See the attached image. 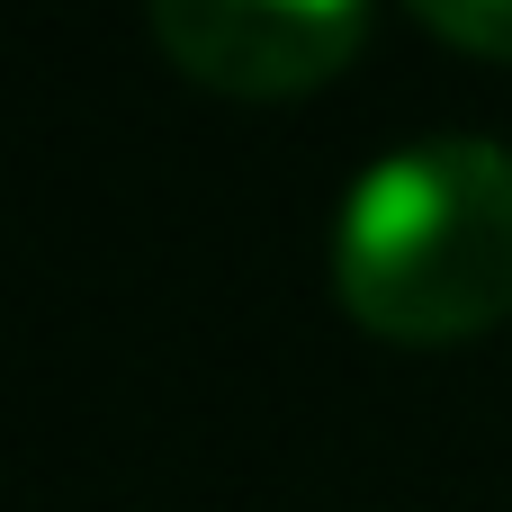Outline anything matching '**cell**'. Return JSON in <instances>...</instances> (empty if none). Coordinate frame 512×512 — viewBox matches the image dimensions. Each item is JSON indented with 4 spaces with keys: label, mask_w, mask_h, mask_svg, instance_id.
Listing matches in <instances>:
<instances>
[{
    "label": "cell",
    "mask_w": 512,
    "mask_h": 512,
    "mask_svg": "<svg viewBox=\"0 0 512 512\" xmlns=\"http://www.w3.org/2000/svg\"><path fill=\"white\" fill-rule=\"evenodd\" d=\"M414 18L432 36H450V45H477V54H504L512 63V0H423Z\"/></svg>",
    "instance_id": "cell-3"
},
{
    "label": "cell",
    "mask_w": 512,
    "mask_h": 512,
    "mask_svg": "<svg viewBox=\"0 0 512 512\" xmlns=\"http://www.w3.org/2000/svg\"><path fill=\"white\" fill-rule=\"evenodd\" d=\"M153 36L207 90L288 99V90L333 81L360 54L369 9H342V0H162Z\"/></svg>",
    "instance_id": "cell-2"
},
{
    "label": "cell",
    "mask_w": 512,
    "mask_h": 512,
    "mask_svg": "<svg viewBox=\"0 0 512 512\" xmlns=\"http://www.w3.org/2000/svg\"><path fill=\"white\" fill-rule=\"evenodd\" d=\"M333 288L387 342H468L512 315V153L423 135L387 153L333 225Z\"/></svg>",
    "instance_id": "cell-1"
}]
</instances>
